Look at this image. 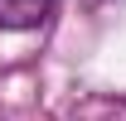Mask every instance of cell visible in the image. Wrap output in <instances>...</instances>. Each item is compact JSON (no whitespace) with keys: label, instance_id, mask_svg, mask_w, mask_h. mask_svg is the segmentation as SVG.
Segmentation results:
<instances>
[{"label":"cell","instance_id":"7a4b0ae2","mask_svg":"<svg viewBox=\"0 0 126 121\" xmlns=\"http://www.w3.org/2000/svg\"><path fill=\"white\" fill-rule=\"evenodd\" d=\"M73 121H126V97H97V102L78 106Z\"/></svg>","mask_w":126,"mask_h":121},{"label":"cell","instance_id":"6da1fadb","mask_svg":"<svg viewBox=\"0 0 126 121\" xmlns=\"http://www.w3.org/2000/svg\"><path fill=\"white\" fill-rule=\"evenodd\" d=\"M53 0H0V29H39Z\"/></svg>","mask_w":126,"mask_h":121}]
</instances>
